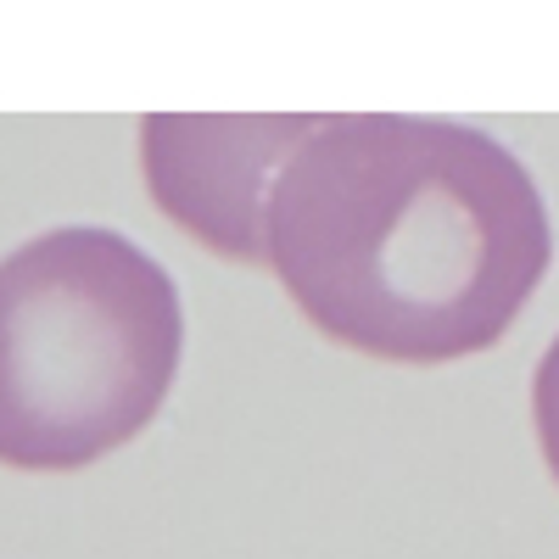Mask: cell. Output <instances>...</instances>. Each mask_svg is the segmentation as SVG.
<instances>
[{"label":"cell","mask_w":559,"mask_h":559,"mask_svg":"<svg viewBox=\"0 0 559 559\" xmlns=\"http://www.w3.org/2000/svg\"><path fill=\"white\" fill-rule=\"evenodd\" d=\"M185 353L168 269L107 224L0 258V464L84 471L163 414Z\"/></svg>","instance_id":"cell-2"},{"label":"cell","mask_w":559,"mask_h":559,"mask_svg":"<svg viewBox=\"0 0 559 559\" xmlns=\"http://www.w3.org/2000/svg\"><path fill=\"white\" fill-rule=\"evenodd\" d=\"M319 118L274 112H146L140 168L152 202L202 247L236 263H269V191Z\"/></svg>","instance_id":"cell-3"},{"label":"cell","mask_w":559,"mask_h":559,"mask_svg":"<svg viewBox=\"0 0 559 559\" xmlns=\"http://www.w3.org/2000/svg\"><path fill=\"white\" fill-rule=\"evenodd\" d=\"M269 263L331 342L453 364L509 336L554 263V224L526 163L487 129L336 112L269 191Z\"/></svg>","instance_id":"cell-1"},{"label":"cell","mask_w":559,"mask_h":559,"mask_svg":"<svg viewBox=\"0 0 559 559\" xmlns=\"http://www.w3.org/2000/svg\"><path fill=\"white\" fill-rule=\"evenodd\" d=\"M532 426H537V448H543V464L559 487V336L548 342L537 376H532Z\"/></svg>","instance_id":"cell-4"}]
</instances>
